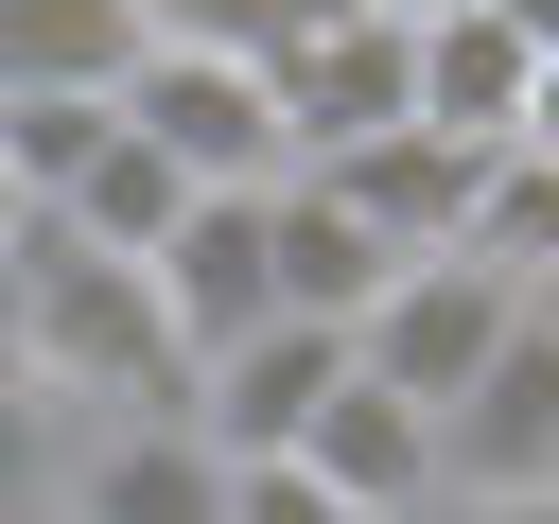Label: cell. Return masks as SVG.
<instances>
[{
    "label": "cell",
    "mask_w": 559,
    "mask_h": 524,
    "mask_svg": "<svg viewBox=\"0 0 559 524\" xmlns=\"http://www.w3.org/2000/svg\"><path fill=\"white\" fill-rule=\"evenodd\" d=\"M297 472H314V489H349L367 524H419V507H437V419H419V402H384V384L349 367V384L314 402V437H297Z\"/></svg>",
    "instance_id": "obj_11"
},
{
    "label": "cell",
    "mask_w": 559,
    "mask_h": 524,
    "mask_svg": "<svg viewBox=\"0 0 559 524\" xmlns=\"http://www.w3.org/2000/svg\"><path fill=\"white\" fill-rule=\"evenodd\" d=\"M52 524H227V454L192 419H70Z\"/></svg>",
    "instance_id": "obj_7"
},
{
    "label": "cell",
    "mask_w": 559,
    "mask_h": 524,
    "mask_svg": "<svg viewBox=\"0 0 559 524\" xmlns=\"http://www.w3.org/2000/svg\"><path fill=\"white\" fill-rule=\"evenodd\" d=\"M157 332H175V367H210V349H245L262 314H280V262H262V192H192L175 227H157Z\"/></svg>",
    "instance_id": "obj_5"
},
{
    "label": "cell",
    "mask_w": 559,
    "mask_h": 524,
    "mask_svg": "<svg viewBox=\"0 0 559 524\" xmlns=\"http://www.w3.org/2000/svg\"><path fill=\"white\" fill-rule=\"evenodd\" d=\"M314 17H349V0H140V35H157V52H245V70H280Z\"/></svg>",
    "instance_id": "obj_17"
},
{
    "label": "cell",
    "mask_w": 559,
    "mask_h": 524,
    "mask_svg": "<svg viewBox=\"0 0 559 524\" xmlns=\"http://www.w3.org/2000/svg\"><path fill=\"white\" fill-rule=\"evenodd\" d=\"M262 262H280V314H314V332H367V297L402 279V245H384V227H349L314 175H280V192H262Z\"/></svg>",
    "instance_id": "obj_12"
},
{
    "label": "cell",
    "mask_w": 559,
    "mask_h": 524,
    "mask_svg": "<svg viewBox=\"0 0 559 524\" xmlns=\"http://www.w3.org/2000/svg\"><path fill=\"white\" fill-rule=\"evenodd\" d=\"M105 122H122V105H70V87L0 105V192H17V210H70V175L105 157Z\"/></svg>",
    "instance_id": "obj_16"
},
{
    "label": "cell",
    "mask_w": 559,
    "mask_h": 524,
    "mask_svg": "<svg viewBox=\"0 0 559 524\" xmlns=\"http://www.w3.org/2000/svg\"><path fill=\"white\" fill-rule=\"evenodd\" d=\"M367 17H402V35H419V17H472V0H367Z\"/></svg>",
    "instance_id": "obj_22"
},
{
    "label": "cell",
    "mask_w": 559,
    "mask_h": 524,
    "mask_svg": "<svg viewBox=\"0 0 559 524\" xmlns=\"http://www.w3.org/2000/svg\"><path fill=\"white\" fill-rule=\"evenodd\" d=\"M0 367L35 402H70V419H192V367L157 332V279L105 262V245H70L52 210H17V245H0Z\"/></svg>",
    "instance_id": "obj_1"
},
{
    "label": "cell",
    "mask_w": 559,
    "mask_h": 524,
    "mask_svg": "<svg viewBox=\"0 0 559 524\" xmlns=\"http://www.w3.org/2000/svg\"><path fill=\"white\" fill-rule=\"evenodd\" d=\"M122 122H140L192 192H280V175H297V157H280V87H262L245 52H157V35H140Z\"/></svg>",
    "instance_id": "obj_3"
},
{
    "label": "cell",
    "mask_w": 559,
    "mask_h": 524,
    "mask_svg": "<svg viewBox=\"0 0 559 524\" xmlns=\"http://www.w3.org/2000/svg\"><path fill=\"white\" fill-rule=\"evenodd\" d=\"M524 105H542V52H524L489 0L402 35V122H437V140H472V157H507V140H524Z\"/></svg>",
    "instance_id": "obj_9"
},
{
    "label": "cell",
    "mask_w": 559,
    "mask_h": 524,
    "mask_svg": "<svg viewBox=\"0 0 559 524\" xmlns=\"http://www.w3.org/2000/svg\"><path fill=\"white\" fill-rule=\"evenodd\" d=\"M472 524H559V489H507V507H472Z\"/></svg>",
    "instance_id": "obj_20"
},
{
    "label": "cell",
    "mask_w": 559,
    "mask_h": 524,
    "mask_svg": "<svg viewBox=\"0 0 559 524\" xmlns=\"http://www.w3.org/2000/svg\"><path fill=\"white\" fill-rule=\"evenodd\" d=\"M507 489H559V297H524L507 349L437 402V507H507Z\"/></svg>",
    "instance_id": "obj_2"
},
{
    "label": "cell",
    "mask_w": 559,
    "mask_h": 524,
    "mask_svg": "<svg viewBox=\"0 0 559 524\" xmlns=\"http://www.w3.org/2000/svg\"><path fill=\"white\" fill-rule=\"evenodd\" d=\"M52 489H70V402L0 367V524H52Z\"/></svg>",
    "instance_id": "obj_18"
},
{
    "label": "cell",
    "mask_w": 559,
    "mask_h": 524,
    "mask_svg": "<svg viewBox=\"0 0 559 524\" xmlns=\"http://www.w3.org/2000/svg\"><path fill=\"white\" fill-rule=\"evenodd\" d=\"M507 314H524V297H507L489 262H454V245H437V262H402V279L367 297V332H349V367H367L384 402H419V419H437V402H454V384H472V367L507 349Z\"/></svg>",
    "instance_id": "obj_4"
},
{
    "label": "cell",
    "mask_w": 559,
    "mask_h": 524,
    "mask_svg": "<svg viewBox=\"0 0 559 524\" xmlns=\"http://www.w3.org/2000/svg\"><path fill=\"white\" fill-rule=\"evenodd\" d=\"M332 384H349V332H314V314H262L245 349H210V367H192V437H210L227 472H245V454H297Z\"/></svg>",
    "instance_id": "obj_6"
},
{
    "label": "cell",
    "mask_w": 559,
    "mask_h": 524,
    "mask_svg": "<svg viewBox=\"0 0 559 524\" xmlns=\"http://www.w3.org/2000/svg\"><path fill=\"white\" fill-rule=\"evenodd\" d=\"M140 70V0H0V105L70 87V105H122Z\"/></svg>",
    "instance_id": "obj_13"
},
{
    "label": "cell",
    "mask_w": 559,
    "mask_h": 524,
    "mask_svg": "<svg viewBox=\"0 0 559 524\" xmlns=\"http://www.w3.org/2000/svg\"><path fill=\"white\" fill-rule=\"evenodd\" d=\"M175 210H192V175H175L140 122H105V157L70 175V210H52V227H70V245H105V262H157V227H175Z\"/></svg>",
    "instance_id": "obj_14"
},
{
    "label": "cell",
    "mask_w": 559,
    "mask_h": 524,
    "mask_svg": "<svg viewBox=\"0 0 559 524\" xmlns=\"http://www.w3.org/2000/svg\"><path fill=\"white\" fill-rule=\"evenodd\" d=\"M524 157H559V70H542V105H524Z\"/></svg>",
    "instance_id": "obj_21"
},
{
    "label": "cell",
    "mask_w": 559,
    "mask_h": 524,
    "mask_svg": "<svg viewBox=\"0 0 559 524\" xmlns=\"http://www.w3.org/2000/svg\"><path fill=\"white\" fill-rule=\"evenodd\" d=\"M314 192H332L349 227H384L402 262H437V245L472 227L489 157H472V140H437V122H384V140H349V157H314Z\"/></svg>",
    "instance_id": "obj_10"
},
{
    "label": "cell",
    "mask_w": 559,
    "mask_h": 524,
    "mask_svg": "<svg viewBox=\"0 0 559 524\" xmlns=\"http://www.w3.org/2000/svg\"><path fill=\"white\" fill-rule=\"evenodd\" d=\"M227 524H367V507H349V489H314L297 454H245V472H227Z\"/></svg>",
    "instance_id": "obj_19"
},
{
    "label": "cell",
    "mask_w": 559,
    "mask_h": 524,
    "mask_svg": "<svg viewBox=\"0 0 559 524\" xmlns=\"http://www.w3.org/2000/svg\"><path fill=\"white\" fill-rule=\"evenodd\" d=\"M262 87H280V157H297V175H314V157H349V140H384V122H402V17H367V0H349V17H314Z\"/></svg>",
    "instance_id": "obj_8"
},
{
    "label": "cell",
    "mask_w": 559,
    "mask_h": 524,
    "mask_svg": "<svg viewBox=\"0 0 559 524\" xmlns=\"http://www.w3.org/2000/svg\"><path fill=\"white\" fill-rule=\"evenodd\" d=\"M454 262H489L507 297H559V157H489V192H472V227H454Z\"/></svg>",
    "instance_id": "obj_15"
},
{
    "label": "cell",
    "mask_w": 559,
    "mask_h": 524,
    "mask_svg": "<svg viewBox=\"0 0 559 524\" xmlns=\"http://www.w3.org/2000/svg\"><path fill=\"white\" fill-rule=\"evenodd\" d=\"M0 245H17V192H0Z\"/></svg>",
    "instance_id": "obj_23"
}]
</instances>
